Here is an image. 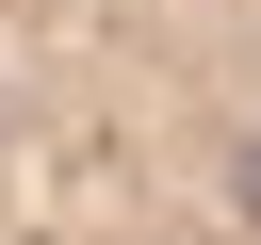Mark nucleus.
Here are the masks:
<instances>
[{
    "label": "nucleus",
    "mask_w": 261,
    "mask_h": 245,
    "mask_svg": "<svg viewBox=\"0 0 261 245\" xmlns=\"http://www.w3.org/2000/svg\"><path fill=\"white\" fill-rule=\"evenodd\" d=\"M0 245H261V0H0Z\"/></svg>",
    "instance_id": "1"
}]
</instances>
